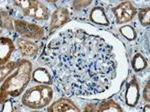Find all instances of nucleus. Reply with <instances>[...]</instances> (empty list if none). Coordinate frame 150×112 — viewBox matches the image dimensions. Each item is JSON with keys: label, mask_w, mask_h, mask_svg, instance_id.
<instances>
[{"label": "nucleus", "mask_w": 150, "mask_h": 112, "mask_svg": "<svg viewBox=\"0 0 150 112\" xmlns=\"http://www.w3.org/2000/svg\"><path fill=\"white\" fill-rule=\"evenodd\" d=\"M120 34L128 41H134L137 38V31L132 25H122L119 27Z\"/></svg>", "instance_id": "17"}, {"label": "nucleus", "mask_w": 150, "mask_h": 112, "mask_svg": "<svg viewBox=\"0 0 150 112\" xmlns=\"http://www.w3.org/2000/svg\"><path fill=\"white\" fill-rule=\"evenodd\" d=\"M17 66V61H9L7 64L0 67V83L5 80Z\"/></svg>", "instance_id": "18"}, {"label": "nucleus", "mask_w": 150, "mask_h": 112, "mask_svg": "<svg viewBox=\"0 0 150 112\" xmlns=\"http://www.w3.org/2000/svg\"><path fill=\"white\" fill-rule=\"evenodd\" d=\"M88 19L91 23L95 24V25L104 26V27L110 26V20L106 14L105 9L102 6L96 5L92 7L89 11Z\"/></svg>", "instance_id": "12"}, {"label": "nucleus", "mask_w": 150, "mask_h": 112, "mask_svg": "<svg viewBox=\"0 0 150 112\" xmlns=\"http://www.w3.org/2000/svg\"><path fill=\"white\" fill-rule=\"evenodd\" d=\"M96 112H123L122 107L113 99H105L98 105Z\"/></svg>", "instance_id": "15"}, {"label": "nucleus", "mask_w": 150, "mask_h": 112, "mask_svg": "<svg viewBox=\"0 0 150 112\" xmlns=\"http://www.w3.org/2000/svg\"><path fill=\"white\" fill-rule=\"evenodd\" d=\"M1 33H2V29L0 28V35H1ZM0 37H1V36H0Z\"/></svg>", "instance_id": "25"}, {"label": "nucleus", "mask_w": 150, "mask_h": 112, "mask_svg": "<svg viewBox=\"0 0 150 112\" xmlns=\"http://www.w3.org/2000/svg\"><path fill=\"white\" fill-rule=\"evenodd\" d=\"M15 51V44L9 37H0V67L7 64Z\"/></svg>", "instance_id": "11"}, {"label": "nucleus", "mask_w": 150, "mask_h": 112, "mask_svg": "<svg viewBox=\"0 0 150 112\" xmlns=\"http://www.w3.org/2000/svg\"><path fill=\"white\" fill-rule=\"evenodd\" d=\"M33 82L40 85H48L52 86L53 85V77L51 72L49 71L47 67L40 66L37 67L32 71V76H31Z\"/></svg>", "instance_id": "13"}, {"label": "nucleus", "mask_w": 150, "mask_h": 112, "mask_svg": "<svg viewBox=\"0 0 150 112\" xmlns=\"http://www.w3.org/2000/svg\"><path fill=\"white\" fill-rule=\"evenodd\" d=\"M140 99V86L138 79L135 75H132L129 81H127L124 92L125 104L128 107H135L138 104Z\"/></svg>", "instance_id": "8"}, {"label": "nucleus", "mask_w": 150, "mask_h": 112, "mask_svg": "<svg viewBox=\"0 0 150 112\" xmlns=\"http://www.w3.org/2000/svg\"><path fill=\"white\" fill-rule=\"evenodd\" d=\"M16 48L19 51V53L23 57H30L34 58L40 51V45L36 41L24 39L19 37L16 39Z\"/></svg>", "instance_id": "10"}, {"label": "nucleus", "mask_w": 150, "mask_h": 112, "mask_svg": "<svg viewBox=\"0 0 150 112\" xmlns=\"http://www.w3.org/2000/svg\"><path fill=\"white\" fill-rule=\"evenodd\" d=\"M131 66L134 72H142L148 66V60L142 53H135L131 59Z\"/></svg>", "instance_id": "14"}, {"label": "nucleus", "mask_w": 150, "mask_h": 112, "mask_svg": "<svg viewBox=\"0 0 150 112\" xmlns=\"http://www.w3.org/2000/svg\"><path fill=\"white\" fill-rule=\"evenodd\" d=\"M53 85L65 97H99L115 93L126 76V59L115 37L92 27L60 31L38 58Z\"/></svg>", "instance_id": "1"}, {"label": "nucleus", "mask_w": 150, "mask_h": 112, "mask_svg": "<svg viewBox=\"0 0 150 112\" xmlns=\"http://www.w3.org/2000/svg\"><path fill=\"white\" fill-rule=\"evenodd\" d=\"M71 20V14L66 7H57L50 15L48 35H51Z\"/></svg>", "instance_id": "7"}, {"label": "nucleus", "mask_w": 150, "mask_h": 112, "mask_svg": "<svg viewBox=\"0 0 150 112\" xmlns=\"http://www.w3.org/2000/svg\"><path fill=\"white\" fill-rule=\"evenodd\" d=\"M53 94L54 91L52 86L37 84L23 92L21 103L27 108L38 111L47 107L51 103Z\"/></svg>", "instance_id": "3"}, {"label": "nucleus", "mask_w": 150, "mask_h": 112, "mask_svg": "<svg viewBox=\"0 0 150 112\" xmlns=\"http://www.w3.org/2000/svg\"><path fill=\"white\" fill-rule=\"evenodd\" d=\"M142 97L143 100L147 103H149L150 101V89H149V80H147L143 87V93H142Z\"/></svg>", "instance_id": "22"}, {"label": "nucleus", "mask_w": 150, "mask_h": 112, "mask_svg": "<svg viewBox=\"0 0 150 112\" xmlns=\"http://www.w3.org/2000/svg\"><path fill=\"white\" fill-rule=\"evenodd\" d=\"M142 112H150V105H149V103H147L146 105H144L143 111H142Z\"/></svg>", "instance_id": "23"}, {"label": "nucleus", "mask_w": 150, "mask_h": 112, "mask_svg": "<svg viewBox=\"0 0 150 112\" xmlns=\"http://www.w3.org/2000/svg\"><path fill=\"white\" fill-rule=\"evenodd\" d=\"M46 112H81L80 108L69 97L62 96L47 106Z\"/></svg>", "instance_id": "9"}, {"label": "nucleus", "mask_w": 150, "mask_h": 112, "mask_svg": "<svg viewBox=\"0 0 150 112\" xmlns=\"http://www.w3.org/2000/svg\"><path fill=\"white\" fill-rule=\"evenodd\" d=\"M15 108H14L13 102L11 101L10 98L4 99L1 103V109L0 112H14Z\"/></svg>", "instance_id": "21"}, {"label": "nucleus", "mask_w": 150, "mask_h": 112, "mask_svg": "<svg viewBox=\"0 0 150 112\" xmlns=\"http://www.w3.org/2000/svg\"><path fill=\"white\" fill-rule=\"evenodd\" d=\"M118 25L129 23L137 15V8L130 1H123L111 9Z\"/></svg>", "instance_id": "5"}, {"label": "nucleus", "mask_w": 150, "mask_h": 112, "mask_svg": "<svg viewBox=\"0 0 150 112\" xmlns=\"http://www.w3.org/2000/svg\"><path fill=\"white\" fill-rule=\"evenodd\" d=\"M31 112H39V111H36V110H32Z\"/></svg>", "instance_id": "26"}, {"label": "nucleus", "mask_w": 150, "mask_h": 112, "mask_svg": "<svg viewBox=\"0 0 150 112\" xmlns=\"http://www.w3.org/2000/svg\"><path fill=\"white\" fill-rule=\"evenodd\" d=\"M14 31L21 38L32 41H40L44 38L45 30L36 23L28 22L23 19H14Z\"/></svg>", "instance_id": "4"}, {"label": "nucleus", "mask_w": 150, "mask_h": 112, "mask_svg": "<svg viewBox=\"0 0 150 112\" xmlns=\"http://www.w3.org/2000/svg\"><path fill=\"white\" fill-rule=\"evenodd\" d=\"M2 101H3V99H2L1 96H0V109H1V103H2Z\"/></svg>", "instance_id": "24"}, {"label": "nucleus", "mask_w": 150, "mask_h": 112, "mask_svg": "<svg viewBox=\"0 0 150 112\" xmlns=\"http://www.w3.org/2000/svg\"><path fill=\"white\" fill-rule=\"evenodd\" d=\"M33 65L30 60L21 58L17 60V66L13 72L2 82L0 86V96L3 99L18 97L24 92L31 80Z\"/></svg>", "instance_id": "2"}, {"label": "nucleus", "mask_w": 150, "mask_h": 112, "mask_svg": "<svg viewBox=\"0 0 150 112\" xmlns=\"http://www.w3.org/2000/svg\"><path fill=\"white\" fill-rule=\"evenodd\" d=\"M14 19L8 9H0V28L8 31H14Z\"/></svg>", "instance_id": "16"}, {"label": "nucleus", "mask_w": 150, "mask_h": 112, "mask_svg": "<svg viewBox=\"0 0 150 112\" xmlns=\"http://www.w3.org/2000/svg\"><path fill=\"white\" fill-rule=\"evenodd\" d=\"M137 16L140 24L144 27H148L150 24V8L149 6L142 7L137 10Z\"/></svg>", "instance_id": "19"}, {"label": "nucleus", "mask_w": 150, "mask_h": 112, "mask_svg": "<svg viewBox=\"0 0 150 112\" xmlns=\"http://www.w3.org/2000/svg\"><path fill=\"white\" fill-rule=\"evenodd\" d=\"M24 16L36 21H46L50 18L49 8L40 1H29L28 5L21 10Z\"/></svg>", "instance_id": "6"}, {"label": "nucleus", "mask_w": 150, "mask_h": 112, "mask_svg": "<svg viewBox=\"0 0 150 112\" xmlns=\"http://www.w3.org/2000/svg\"><path fill=\"white\" fill-rule=\"evenodd\" d=\"M92 4V1H73L71 3V9L75 12L83 10Z\"/></svg>", "instance_id": "20"}]
</instances>
